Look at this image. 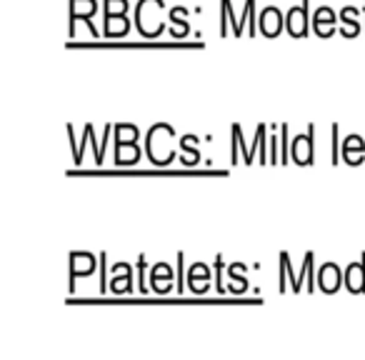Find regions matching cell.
<instances>
[{
  "label": "cell",
  "mask_w": 365,
  "mask_h": 360,
  "mask_svg": "<svg viewBox=\"0 0 365 360\" xmlns=\"http://www.w3.org/2000/svg\"><path fill=\"white\" fill-rule=\"evenodd\" d=\"M165 0H138L135 11H133V26L145 41H155L168 31V23L163 18L165 11Z\"/></svg>",
  "instance_id": "cell-1"
},
{
  "label": "cell",
  "mask_w": 365,
  "mask_h": 360,
  "mask_svg": "<svg viewBox=\"0 0 365 360\" xmlns=\"http://www.w3.org/2000/svg\"><path fill=\"white\" fill-rule=\"evenodd\" d=\"M130 0H103V38H125L130 33Z\"/></svg>",
  "instance_id": "cell-2"
},
{
  "label": "cell",
  "mask_w": 365,
  "mask_h": 360,
  "mask_svg": "<svg viewBox=\"0 0 365 360\" xmlns=\"http://www.w3.org/2000/svg\"><path fill=\"white\" fill-rule=\"evenodd\" d=\"M310 0H300V6H293L285 13V33L295 41H303L310 36Z\"/></svg>",
  "instance_id": "cell-3"
},
{
  "label": "cell",
  "mask_w": 365,
  "mask_h": 360,
  "mask_svg": "<svg viewBox=\"0 0 365 360\" xmlns=\"http://www.w3.org/2000/svg\"><path fill=\"white\" fill-rule=\"evenodd\" d=\"M98 11H101V3H98V0H71V38H76L78 21L86 23L93 38H101V28H96V23H93Z\"/></svg>",
  "instance_id": "cell-4"
},
{
  "label": "cell",
  "mask_w": 365,
  "mask_h": 360,
  "mask_svg": "<svg viewBox=\"0 0 365 360\" xmlns=\"http://www.w3.org/2000/svg\"><path fill=\"white\" fill-rule=\"evenodd\" d=\"M315 125L310 123L308 130L303 135H295L293 143H290V160L295 165H313V158H315Z\"/></svg>",
  "instance_id": "cell-5"
},
{
  "label": "cell",
  "mask_w": 365,
  "mask_h": 360,
  "mask_svg": "<svg viewBox=\"0 0 365 360\" xmlns=\"http://www.w3.org/2000/svg\"><path fill=\"white\" fill-rule=\"evenodd\" d=\"M285 31V13L278 6H265L258 16V33L263 38H278Z\"/></svg>",
  "instance_id": "cell-6"
},
{
  "label": "cell",
  "mask_w": 365,
  "mask_h": 360,
  "mask_svg": "<svg viewBox=\"0 0 365 360\" xmlns=\"http://www.w3.org/2000/svg\"><path fill=\"white\" fill-rule=\"evenodd\" d=\"M338 21L340 18L335 16V11L330 6H320L318 11L313 13V18H310V28H313V33L318 38H330L335 31H338Z\"/></svg>",
  "instance_id": "cell-7"
},
{
  "label": "cell",
  "mask_w": 365,
  "mask_h": 360,
  "mask_svg": "<svg viewBox=\"0 0 365 360\" xmlns=\"http://www.w3.org/2000/svg\"><path fill=\"white\" fill-rule=\"evenodd\" d=\"M98 255L93 253H78V250H73L71 253V293L76 290V280L78 278H86V275H91L93 270L98 268Z\"/></svg>",
  "instance_id": "cell-8"
},
{
  "label": "cell",
  "mask_w": 365,
  "mask_h": 360,
  "mask_svg": "<svg viewBox=\"0 0 365 360\" xmlns=\"http://www.w3.org/2000/svg\"><path fill=\"white\" fill-rule=\"evenodd\" d=\"M340 36L348 38V41H353V38H358L360 33H363V8H355V6H345L343 11H340Z\"/></svg>",
  "instance_id": "cell-9"
},
{
  "label": "cell",
  "mask_w": 365,
  "mask_h": 360,
  "mask_svg": "<svg viewBox=\"0 0 365 360\" xmlns=\"http://www.w3.org/2000/svg\"><path fill=\"white\" fill-rule=\"evenodd\" d=\"M340 283H345V273L340 270L338 263H323L318 273V285L323 293L333 295L340 288Z\"/></svg>",
  "instance_id": "cell-10"
},
{
  "label": "cell",
  "mask_w": 365,
  "mask_h": 360,
  "mask_svg": "<svg viewBox=\"0 0 365 360\" xmlns=\"http://www.w3.org/2000/svg\"><path fill=\"white\" fill-rule=\"evenodd\" d=\"M230 33L240 38L245 31L240 28V16H235L233 11V0H220V38L230 36Z\"/></svg>",
  "instance_id": "cell-11"
},
{
  "label": "cell",
  "mask_w": 365,
  "mask_h": 360,
  "mask_svg": "<svg viewBox=\"0 0 365 360\" xmlns=\"http://www.w3.org/2000/svg\"><path fill=\"white\" fill-rule=\"evenodd\" d=\"M110 290H113L115 295H128V293H133V268H130L128 263H115V265H113Z\"/></svg>",
  "instance_id": "cell-12"
},
{
  "label": "cell",
  "mask_w": 365,
  "mask_h": 360,
  "mask_svg": "<svg viewBox=\"0 0 365 360\" xmlns=\"http://www.w3.org/2000/svg\"><path fill=\"white\" fill-rule=\"evenodd\" d=\"M345 288L350 293H365V253L360 255L358 263H350L345 268Z\"/></svg>",
  "instance_id": "cell-13"
},
{
  "label": "cell",
  "mask_w": 365,
  "mask_h": 360,
  "mask_svg": "<svg viewBox=\"0 0 365 360\" xmlns=\"http://www.w3.org/2000/svg\"><path fill=\"white\" fill-rule=\"evenodd\" d=\"M173 270H170V265L168 263H158V265H153V270H150V288L155 290V293H160V295H165V293H170L173 290Z\"/></svg>",
  "instance_id": "cell-14"
},
{
  "label": "cell",
  "mask_w": 365,
  "mask_h": 360,
  "mask_svg": "<svg viewBox=\"0 0 365 360\" xmlns=\"http://www.w3.org/2000/svg\"><path fill=\"white\" fill-rule=\"evenodd\" d=\"M168 23H170V36L175 38V41H180V38H185L190 33V21H188V8H170V13H168Z\"/></svg>",
  "instance_id": "cell-15"
},
{
  "label": "cell",
  "mask_w": 365,
  "mask_h": 360,
  "mask_svg": "<svg viewBox=\"0 0 365 360\" xmlns=\"http://www.w3.org/2000/svg\"><path fill=\"white\" fill-rule=\"evenodd\" d=\"M343 160L348 165H360L365 160V138L348 135L343 140Z\"/></svg>",
  "instance_id": "cell-16"
},
{
  "label": "cell",
  "mask_w": 365,
  "mask_h": 360,
  "mask_svg": "<svg viewBox=\"0 0 365 360\" xmlns=\"http://www.w3.org/2000/svg\"><path fill=\"white\" fill-rule=\"evenodd\" d=\"M188 285H190V290H193V293H198V295L208 293V285H210V268H208V265H205V263L190 265Z\"/></svg>",
  "instance_id": "cell-17"
},
{
  "label": "cell",
  "mask_w": 365,
  "mask_h": 360,
  "mask_svg": "<svg viewBox=\"0 0 365 360\" xmlns=\"http://www.w3.org/2000/svg\"><path fill=\"white\" fill-rule=\"evenodd\" d=\"M113 145H115V155H113L115 165H135L140 160V145H138V140L135 143L113 140Z\"/></svg>",
  "instance_id": "cell-18"
},
{
  "label": "cell",
  "mask_w": 365,
  "mask_h": 360,
  "mask_svg": "<svg viewBox=\"0 0 365 360\" xmlns=\"http://www.w3.org/2000/svg\"><path fill=\"white\" fill-rule=\"evenodd\" d=\"M238 150H243V163H248L250 145H245L243 128H240L238 123H233V128H230V160H233V165H238V163H240Z\"/></svg>",
  "instance_id": "cell-19"
},
{
  "label": "cell",
  "mask_w": 365,
  "mask_h": 360,
  "mask_svg": "<svg viewBox=\"0 0 365 360\" xmlns=\"http://www.w3.org/2000/svg\"><path fill=\"white\" fill-rule=\"evenodd\" d=\"M258 0H245L243 11H240V28L248 36H258Z\"/></svg>",
  "instance_id": "cell-20"
},
{
  "label": "cell",
  "mask_w": 365,
  "mask_h": 360,
  "mask_svg": "<svg viewBox=\"0 0 365 360\" xmlns=\"http://www.w3.org/2000/svg\"><path fill=\"white\" fill-rule=\"evenodd\" d=\"M245 265L243 263H235V265H230V283H228V290L230 293H245L248 290V280L243 278V273H245Z\"/></svg>",
  "instance_id": "cell-21"
},
{
  "label": "cell",
  "mask_w": 365,
  "mask_h": 360,
  "mask_svg": "<svg viewBox=\"0 0 365 360\" xmlns=\"http://www.w3.org/2000/svg\"><path fill=\"white\" fill-rule=\"evenodd\" d=\"M290 128H288V123H283V125H280V163H293L290 160Z\"/></svg>",
  "instance_id": "cell-22"
},
{
  "label": "cell",
  "mask_w": 365,
  "mask_h": 360,
  "mask_svg": "<svg viewBox=\"0 0 365 360\" xmlns=\"http://www.w3.org/2000/svg\"><path fill=\"white\" fill-rule=\"evenodd\" d=\"M330 135H333V140H330V145H333V153H330V163H333V165H338L340 155H343V143H340L338 123H333V125H330Z\"/></svg>",
  "instance_id": "cell-23"
},
{
  "label": "cell",
  "mask_w": 365,
  "mask_h": 360,
  "mask_svg": "<svg viewBox=\"0 0 365 360\" xmlns=\"http://www.w3.org/2000/svg\"><path fill=\"white\" fill-rule=\"evenodd\" d=\"M280 263L285 265V273H288V283H290V288H293V293H300V280H298V273L293 270V263H290V255L288 253H280Z\"/></svg>",
  "instance_id": "cell-24"
},
{
  "label": "cell",
  "mask_w": 365,
  "mask_h": 360,
  "mask_svg": "<svg viewBox=\"0 0 365 360\" xmlns=\"http://www.w3.org/2000/svg\"><path fill=\"white\" fill-rule=\"evenodd\" d=\"M175 260H178V275H175V290L178 293H185V255L182 253H178L175 255Z\"/></svg>",
  "instance_id": "cell-25"
},
{
  "label": "cell",
  "mask_w": 365,
  "mask_h": 360,
  "mask_svg": "<svg viewBox=\"0 0 365 360\" xmlns=\"http://www.w3.org/2000/svg\"><path fill=\"white\" fill-rule=\"evenodd\" d=\"M145 268H148V260H145V255H138V260H135V270H138V288H140V293L145 295L148 290V283H145Z\"/></svg>",
  "instance_id": "cell-26"
},
{
  "label": "cell",
  "mask_w": 365,
  "mask_h": 360,
  "mask_svg": "<svg viewBox=\"0 0 365 360\" xmlns=\"http://www.w3.org/2000/svg\"><path fill=\"white\" fill-rule=\"evenodd\" d=\"M93 133H96V128H93V123H88L86 128H83V140H81V148H78V153L73 155V160H76V165H81L83 163V150H86V145L91 143Z\"/></svg>",
  "instance_id": "cell-27"
},
{
  "label": "cell",
  "mask_w": 365,
  "mask_h": 360,
  "mask_svg": "<svg viewBox=\"0 0 365 360\" xmlns=\"http://www.w3.org/2000/svg\"><path fill=\"white\" fill-rule=\"evenodd\" d=\"M213 268H215V290H218V293L223 295L228 288H225V285L220 283V280H223V268H225V260H223V255H220V253L215 255V260H213Z\"/></svg>",
  "instance_id": "cell-28"
},
{
  "label": "cell",
  "mask_w": 365,
  "mask_h": 360,
  "mask_svg": "<svg viewBox=\"0 0 365 360\" xmlns=\"http://www.w3.org/2000/svg\"><path fill=\"white\" fill-rule=\"evenodd\" d=\"M195 143H198V138H195V135H182V138H180V148L195 145ZM198 160H200V153H198V150H190V158L185 160V165H188V163H190V165H195Z\"/></svg>",
  "instance_id": "cell-29"
},
{
  "label": "cell",
  "mask_w": 365,
  "mask_h": 360,
  "mask_svg": "<svg viewBox=\"0 0 365 360\" xmlns=\"http://www.w3.org/2000/svg\"><path fill=\"white\" fill-rule=\"evenodd\" d=\"M305 265H308V273H305V278H308V290L313 293V290L318 288V283H315L318 275L313 273V253H305Z\"/></svg>",
  "instance_id": "cell-30"
},
{
  "label": "cell",
  "mask_w": 365,
  "mask_h": 360,
  "mask_svg": "<svg viewBox=\"0 0 365 360\" xmlns=\"http://www.w3.org/2000/svg\"><path fill=\"white\" fill-rule=\"evenodd\" d=\"M108 255L101 253V293H106L108 290Z\"/></svg>",
  "instance_id": "cell-31"
},
{
  "label": "cell",
  "mask_w": 365,
  "mask_h": 360,
  "mask_svg": "<svg viewBox=\"0 0 365 360\" xmlns=\"http://www.w3.org/2000/svg\"><path fill=\"white\" fill-rule=\"evenodd\" d=\"M363 36H365V3H363Z\"/></svg>",
  "instance_id": "cell-32"
}]
</instances>
